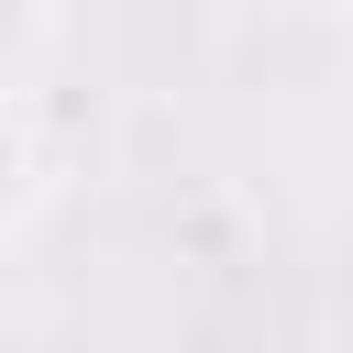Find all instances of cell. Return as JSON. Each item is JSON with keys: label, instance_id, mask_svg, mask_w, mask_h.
Here are the masks:
<instances>
[{"label": "cell", "instance_id": "3", "mask_svg": "<svg viewBox=\"0 0 353 353\" xmlns=\"http://www.w3.org/2000/svg\"><path fill=\"white\" fill-rule=\"evenodd\" d=\"M342 11H353V0H342Z\"/></svg>", "mask_w": 353, "mask_h": 353}, {"label": "cell", "instance_id": "2", "mask_svg": "<svg viewBox=\"0 0 353 353\" xmlns=\"http://www.w3.org/2000/svg\"><path fill=\"white\" fill-rule=\"evenodd\" d=\"M44 22H55V0H0V88H22V77H33Z\"/></svg>", "mask_w": 353, "mask_h": 353}, {"label": "cell", "instance_id": "1", "mask_svg": "<svg viewBox=\"0 0 353 353\" xmlns=\"http://www.w3.org/2000/svg\"><path fill=\"white\" fill-rule=\"evenodd\" d=\"M33 199H44V143H33L22 88H0V243L33 221Z\"/></svg>", "mask_w": 353, "mask_h": 353}]
</instances>
